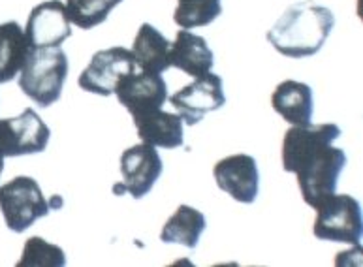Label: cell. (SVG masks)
<instances>
[{
    "instance_id": "obj_13",
    "label": "cell",
    "mask_w": 363,
    "mask_h": 267,
    "mask_svg": "<svg viewBox=\"0 0 363 267\" xmlns=\"http://www.w3.org/2000/svg\"><path fill=\"white\" fill-rule=\"evenodd\" d=\"M30 47H59L72 36L70 19L60 0L42 2L30 11L25 28Z\"/></svg>"
},
{
    "instance_id": "obj_14",
    "label": "cell",
    "mask_w": 363,
    "mask_h": 267,
    "mask_svg": "<svg viewBox=\"0 0 363 267\" xmlns=\"http://www.w3.org/2000/svg\"><path fill=\"white\" fill-rule=\"evenodd\" d=\"M134 125L141 142L149 143L152 147L177 149L184 143L183 119L179 115L155 109L149 113L136 115Z\"/></svg>"
},
{
    "instance_id": "obj_12",
    "label": "cell",
    "mask_w": 363,
    "mask_h": 267,
    "mask_svg": "<svg viewBox=\"0 0 363 267\" xmlns=\"http://www.w3.org/2000/svg\"><path fill=\"white\" fill-rule=\"evenodd\" d=\"M215 181L220 191L232 196L239 203H255L260 191V171L258 164L249 154H232L218 160L215 169Z\"/></svg>"
},
{
    "instance_id": "obj_5",
    "label": "cell",
    "mask_w": 363,
    "mask_h": 267,
    "mask_svg": "<svg viewBox=\"0 0 363 267\" xmlns=\"http://www.w3.org/2000/svg\"><path fill=\"white\" fill-rule=\"evenodd\" d=\"M347 166V154L333 143L320 149L301 168L296 171L298 185L305 203L311 208H318L325 198L335 194L337 181Z\"/></svg>"
},
{
    "instance_id": "obj_6",
    "label": "cell",
    "mask_w": 363,
    "mask_h": 267,
    "mask_svg": "<svg viewBox=\"0 0 363 267\" xmlns=\"http://www.w3.org/2000/svg\"><path fill=\"white\" fill-rule=\"evenodd\" d=\"M138 70L136 57L125 47H109L92 55L91 62L79 76L83 91L100 96H111L117 83L125 76Z\"/></svg>"
},
{
    "instance_id": "obj_4",
    "label": "cell",
    "mask_w": 363,
    "mask_h": 267,
    "mask_svg": "<svg viewBox=\"0 0 363 267\" xmlns=\"http://www.w3.org/2000/svg\"><path fill=\"white\" fill-rule=\"evenodd\" d=\"M362 205L348 194H331L316 208L315 237L359 246L362 241Z\"/></svg>"
},
{
    "instance_id": "obj_18",
    "label": "cell",
    "mask_w": 363,
    "mask_h": 267,
    "mask_svg": "<svg viewBox=\"0 0 363 267\" xmlns=\"http://www.w3.org/2000/svg\"><path fill=\"white\" fill-rule=\"evenodd\" d=\"M28 51L30 44L19 23H2L0 25V83L11 81L23 70Z\"/></svg>"
},
{
    "instance_id": "obj_21",
    "label": "cell",
    "mask_w": 363,
    "mask_h": 267,
    "mask_svg": "<svg viewBox=\"0 0 363 267\" xmlns=\"http://www.w3.org/2000/svg\"><path fill=\"white\" fill-rule=\"evenodd\" d=\"M123 0H66V13L76 27L89 30L102 25Z\"/></svg>"
},
{
    "instance_id": "obj_16",
    "label": "cell",
    "mask_w": 363,
    "mask_h": 267,
    "mask_svg": "<svg viewBox=\"0 0 363 267\" xmlns=\"http://www.w3.org/2000/svg\"><path fill=\"white\" fill-rule=\"evenodd\" d=\"M169 62L192 77H200L211 70L215 55L209 50L206 38L190 30H179L175 42L169 47Z\"/></svg>"
},
{
    "instance_id": "obj_17",
    "label": "cell",
    "mask_w": 363,
    "mask_h": 267,
    "mask_svg": "<svg viewBox=\"0 0 363 267\" xmlns=\"http://www.w3.org/2000/svg\"><path fill=\"white\" fill-rule=\"evenodd\" d=\"M169 47L172 44L158 28H155L149 23H143L134 40L132 53L136 57L138 68L151 74H162L168 68H172L169 62Z\"/></svg>"
},
{
    "instance_id": "obj_2",
    "label": "cell",
    "mask_w": 363,
    "mask_h": 267,
    "mask_svg": "<svg viewBox=\"0 0 363 267\" xmlns=\"http://www.w3.org/2000/svg\"><path fill=\"white\" fill-rule=\"evenodd\" d=\"M19 74L23 93L42 108H49L60 98L65 89L68 57L60 47H30Z\"/></svg>"
},
{
    "instance_id": "obj_20",
    "label": "cell",
    "mask_w": 363,
    "mask_h": 267,
    "mask_svg": "<svg viewBox=\"0 0 363 267\" xmlns=\"http://www.w3.org/2000/svg\"><path fill=\"white\" fill-rule=\"evenodd\" d=\"M174 21L183 30L196 27H207L223 13L220 0H177Z\"/></svg>"
},
{
    "instance_id": "obj_15",
    "label": "cell",
    "mask_w": 363,
    "mask_h": 267,
    "mask_svg": "<svg viewBox=\"0 0 363 267\" xmlns=\"http://www.w3.org/2000/svg\"><path fill=\"white\" fill-rule=\"evenodd\" d=\"M272 106L282 119L294 126H307L313 119V89L307 83L286 79L277 85L272 94Z\"/></svg>"
},
{
    "instance_id": "obj_23",
    "label": "cell",
    "mask_w": 363,
    "mask_h": 267,
    "mask_svg": "<svg viewBox=\"0 0 363 267\" xmlns=\"http://www.w3.org/2000/svg\"><path fill=\"white\" fill-rule=\"evenodd\" d=\"M2 169H4V157H0V174H2Z\"/></svg>"
},
{
    "instance_id": "obj_22",
    "label": "cell",
    "mask_w": 363,
    "mask_h": 267,
    "mask_svg": "<svg viewBox=\"0 0 363 267\" xmlns=\"http://www.w3.org/2000/svg\"><path fill=\"white\" fill-rule=\"evenodd\" d=\"M66 263L65 251L57 245H51L42 237H30L25 243L19 267H59Z\"/></svg>"
},
{
    "instance_id": "obj_1",
    "label": "cell",
    "mask_w": 363,
    "mask_h": 267,
    "mask_svg": "<svg viewBox=\"0 0 363 267\" xmlns=\"http://www.w3.org/2000/svg\"><path fill=\"white\" fill-rule=\"evenodd\" d=\"M333 27L335 16L330 8L311 0L296 2L267 30V42L284 57L303 59L313 57L324 47Z\"/></svg>"
},
{
    "instance_id": "obj_7",
    "label": "cell",
    "mask_w": 363,
    "mask_h": 267,
    "mask_svg": "<svg viewBox=\"0 0 363 267\" xmlns=\"http://www.w3.org/2000/svg\"><path fill=\"white\" fill-rule=\"evenodd\" d=\"M51 130L33 108L19 117L0 119V157H23L45 151Z\"/></svg>"
},
{
    "instance_id": "obj_3",
    "label": "cell",
    "mask_w": 363,
    "mask_h": 267,
    "mask_svg": "<svg viewBox=\"0 0 363 267\" xmlns=\"http://www.w3.org/2000/svg\"><path fill=\"white\" fill-rule=\"evenodd\" d=\"M51 209L53 205L45 200L33 177L19 175L0 186V211L6 226L16 234L27 232L38 218L48 217Z\"/></svg>"
},
{
    "instance_id": "obj_9",
    "label": "cell",
    "mask_w": 363,
    "mask_h": 267,
    "mask_svg": "<svg viewBox=\"0 0 363 267\" xmlns=\"http://www.w3.org/2000/svg\"><path fill=\"white\" fill-rule=\"evenodd\" d=\"M169 102L179 111V117L186 125H198L206 113L217 111L226 104L223 77L207 72L203 76L196 77L190 85L172 94Z\"/></svg>"
},
{
    "instance_id": "obj_19",
    "label": "cell",
    "mask_w": 363,
    "mask_h": 267,
    "mask_svg": "<svg viewBox=\"0 0 363 267\" xmlns=\"http://www.w3.org/2000/svg\"><path fill=\"white\" fill-rule=\"evenodd\" d=\"M206 228V217L198 209L190 208V205H179L174 217H169L168 222L164 224L162 232H160V241L177 243L186 249H196Z\"/></svg>"
},
{
    "instance_id": "obj_8",
    "label": "cell",
    "mask_w": 363,
    "mask_h": 267,
    "mask_svg": "<svg viewBox=\"0 0 363 267\" xmlns=\"http://www.w3.org/2000/svg\"><path fill=\"white\" fill-rule=\"evenodd\" d=\"M162 159L158 157L157 147L149 143H140L134 147L126 149L121 154V174H123V183L113 186V192L117 196L121 194H132V198L141 200L152 191V186L162 175Z\"/></svg>"
},
{
    "instance_id": "obj_11",
    "label": "cell",
    "mask_w": 363,
    "mask_h": 267,
    "mask_svg": "<svg viewBox=\"0 0 363 267\" xmlns=\"http://www.w3.org/2000/svg\"><path fill=\"white\" fill-rule=\"evenodd\" d=\"M115 94L132 117L160 109L168 100V85L160 74L132 72L117 83Z\"/></svg>"
},
{
    "instance_id": "obj_10",
    "label": "cell",
    "mask_w": 363,
    "mask_h": 267,
    "mask_svg": "<svg viewBox=\"0 0 363 267\" xmlns=\"http://www.w3.org/2000/svg\"><path fill=\"white\" fill-rule=\"evenodd\" d=\"M341 137L337 125H307L294 126L286 130L282 140V169L296 174L305 160H309L320 149L328 147Z\"/></svg>"
}]
</instances>
